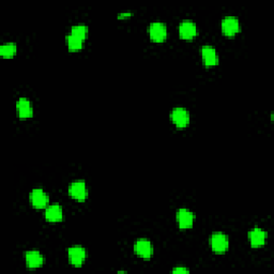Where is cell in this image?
<instances>
[{
  "mask_svg": "<svg viewBox=\"0 0 274 274\" xmlns=\"http://www.w3.org/2000/svg\"><path fill=\"white\" fill-rule=\"evenodd\" d=\"M149 35L153 42H164L167 38V27L164 23L154 22L149 26Z\"/></svg>",
  "mask_w": 274,
  "mask_h": 274,
  "instance_id": "6da1fadb",
  "label": "cell"
},
{
  "mask_svg": "<svg viewBox=\"0 0 274 274\" xmlns=\"http://www.w3.org/2000/svg\"><path fill=\"white\" fill-rule=\"evenodd\" d=\"M210 244L212 247L213 252L217 254H223L228 250L229 246V241L227 236L222 233H215L210 238Z\"/></svg>",
  "mask_w": 274,
  "mask_h": 274,
  "instance_id": "7a4b0ae2",
  "label": "cell"
},
{
  "mask_svg": "<svg viewBox=\"0 0 274 274\" xmlns=\"http://www.w3.org/2000/svg\"><path fill=\"white\" fill-rule=\"evenodd\" d=\"M171 121L178 129H184L190 123V114L189 111L183 107H176L171 111Z\"/></svg>",
  "mask_w": 274,
  "mask_h": 274,
  "instance_id": "3957f363",
  "label": "cell"
},
{
  "mask_svg": "<svg viewBox=\"0 0 274 274\" xmlns=\"http://www.w3.org/2000/svg\"><path fill=\"white\" fill-rule=\"evenodd\" d=\"M68 255L74 267H82L87 258V252L83 246L74 245L68 248Z\"/></svg>",
  "mask_w": 274,
  "mask_h": 274,
  "instance_id": "277c9868",
  "label": "cell"
},
{
  "mask_svg": "<svg viewBox=\"0 0 274 274\" xmlns=\"http://www.w3.org/2000/svg\"><path fill=\"white\" fill-rule=\"evenodd\" d=\"M68 194L77 202H85L88 196V190L84 181H74L68 188Z\"/></svg>",
  "mask_w": 274,
  "mask_h": 274,
  "instance_id": "5b68a950",
  "label": "cell"
},
{
  "mask_svg": "<svg viewBox=\"0 0 274 274\" xmlns=\"http://www.w3.org/2000/svg\"><path fill=\"white\" fill-rule=\"evenodd\" d=\"M240 22L235 16H226L222 21V31L227 36H233L240 31Z\"/></svg>",
  "mask_w": 274,
  "mask_h": 274,
  "instance_id": "8992f818",
  "label": "cell"
},
{
  "mask_svg": "<svg viewBox=\"0 0 274 274\" xmlns=\"http://www.w3.org/2000/svg\"><path fill=\"white\" fill-rule=\"evenodd\" d=\"M134 253L141 258L149 259L153 254V246L151 242L147 239H139L134 243Z\"/></svg>",
  "mask_w": 274,
  "mask_h": 274,
  "instance_id": "52a82bcc",
  "label": "cell"
},
{
  "mask_svg": "<svg viewBox=\"0 0 274 274\" xmlns=\"http://www.w3.org/2000/svg\"><path fill=\"white\" fill-rule=\"evenodd\" d=\"M29 198L31 204H33V206L35 209L46 208L49 201L47 194L42 189H34L31 191Z\"/></svg>",
  "mask_w": 274,
  "mask_h": 274,
  "instance_id": "ba28073f",
  "label": "cell"
},
{
  "mask_svg": "<svg viewBox=\"0 0 274 274\" xmlns=\"http://www.w3.org/2000/svg\"><path fill=\"white\" fill-rule=\"evenodd\" d=\"M195 216L190 210L188 209H179L176 214V220L179 227L181 229H189L192 228L193 224H194Z\"/></svg>",
  "mask_w": 274,
  "mask_h": 274,
  "instance_id": "9c48e42d",
  "label": "cell"
},
{
  "mask_svg": "<svg viewBox=\"0 0 274 274\" xmlns=\"http://www.w3.org/2000/svg\"><path fill=\"white\" fill-rule=\"evenodd\" d=\"M179 34L184 40H192L197 35V26L190 20L182 21L179 25Z\"/></svg>",
  "mask_w": 274,
  "mask_h": 274,
  "instance_id": "30bf717a",
  "label": "cell"
},
{
  "mask_svg": "<svg viewBox=\"0 0 274 274\" xmlns=\"http://www.w3.org/2000/svg\"><path fill=\"white\" fill-rule=\"evenodd\" d=\"M202 58L205 66L214 67L219 65V56L215 48L210 45H204L202 47Z\"/></svg>",
  "mask_w": 274,
  "mask_h": 274,
  "instance_id": "8fae6325",
  "label": "cell"
},
{
  "mask_svg": "<svg viewBox=\"0 0 274 274\" xmlns=\"http://www.w3.org/2000/svg\"><path fill=\"white\" fill-rule=\"evenodd\" d=\"M25 259H26V264L29 269H36V268H40L44 264L43 255L35 250L25 253Z\"/></svg>",
  "mask_w": 274,
  "mask_h": 274,
  "instance_id": "7c38bea8",
  "label": "cell"
},
{
  "mask_svg": "<svg viewBox=\"0 0 274 274\" xmlns=\"http://www.w3.org/2000/svg\"><path fill=\"white\" fill-rule=\"evenodd\" d=\"M45 219L49 223L61 222L64 219V211L59 204H53L45 210Z\"/></svg>",
  "mask_w": 274,
  "mask_h": 274,
  "instance_id": "4fadbf2b",
  "label": "cell"
},
{
  "mask_svg": "<svg viewBox=\"0 0 274 274\" xmlns=\"http://www.w3.org/2000/svg\"><path fill=\"white\" fill-rule=\"evenodd\" d=\"M16 108L17 113L20 118L22 119H28L34 116V109L31 106V103L28 99L26 98H20L16 103Z\"/></svg>",
  "mask_w": 274,
  "mask_h": 274,
  "instance_id": "5bb4252c",
  "label": "cell"
},
{
  "mask_svg": "<svg viewBox=\"0 0 274 274\" xmlns=\"http://www.w3.org/2000/svg\"><path fill=\"white\" fill-rule=\"evenodd\" d=\"M248 237H250V242L252 247L263 246L265 245L267 241V233L264 229H261L259 227L253 228L250 232V234H248Z\"/></svg>",
  "mask_w": 274,
  "mask_h": 274,
  "instance_id": "9a60e30c",
  "label": "cell"
},
{
  "mask_svg": "<svg viewBox=\"0 0 274 274\" xmlns=\"http://www.w3.org/2000/svg\"><path fill=\"white\" fill-rule=\"evenodd\" d=\"M66 42H67V46L68 47L70 51L75 52L83 48V40L76 38V36H74L71 34L66 36Z\"/></svg>",
  "mask_w": 274,
  "mask_h": 274,
  "instance_id": "2e32d148",
  "label": "cell"
},
{
  "mask_svg": "<svg viewBox=\"0 0 274 274\" xmlns=\"http://www.w3.org/2000/svg\"><path fill=\"white\" fill-rule=\"evenodd\" d=\"M17 52V47L14 43H5V44L0 46V55L3 58H12L14 57Z\"/></svg>",
  "mask_w": 274,
  "mask_h": 274,
  "instance_id": "e0dca14e",
  "label": "cell"
},
{
  "mask_svg": "<svg viewBox=\"0 0 274 274\" xmlns=\"http://www.w3.org/2000/svg\"><path fill=\"white\" fill-rule=\"evenodd\" d=\"M71 34L84 41L88 35V27L86 25H75L71 28Z\"/></svg>",
  "mask_w": 274,
  "mask_h": 274,
  "instance_id": "ac0fdd59",
  "label": "cell"
},
{
  "mask_svg": "<svg viewBox=\"0 0 274 274\" xmlns=\"http://www.w3.org/2000/svg\"><path fill=\"white\" fill-rule=\"evenodd\" d=\"M190 270L184 267H177L172 270V273H189Z\"/></svg>",
  "mask_w": 274,
  "mask_h": 274,
  "instance_id": "d6986e66",
  "label": "cell"
},
{
  "mask_svg": "<svg viewBox=\"0 0 274 274\" xmlns=\"http://www.w3.org/2000/svg\"><path fill=\"white\" fill-rule=\"evenodd\" d=\"M131 16H132V13H131V12H126V13L118 14V18H119V20H124V18H129Z\"/></svg>",
  "mask_w": 274,
  "mask_h": 274,
  "instance_id": "ffe728a7",
  "label": "cell"
}]
</instances>
